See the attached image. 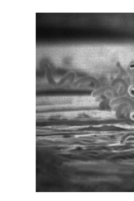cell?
<instances>
[{"label":"cell","mask_w":134,"mask_h":201,"mask_svg":"<svg viewBox=\"0 0 134 201\" xmlns=\"http://www.w3.org/2000/svg\"><path fill=\"white\" fill-rule=\"evenodd\" d=\"M132 119H133L134 120V114L132 115Z\"/></svg>","instance_id":"cell-1"}]
</instances>
